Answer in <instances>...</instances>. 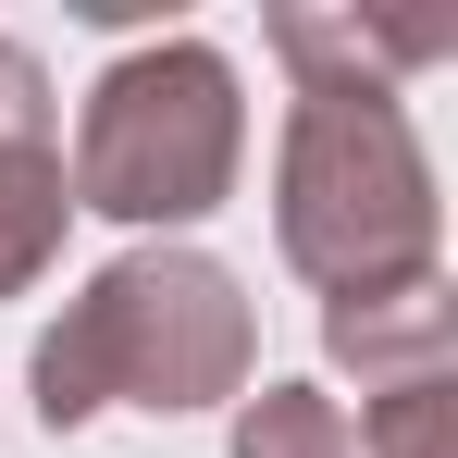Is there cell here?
<instances>
[{
	"label": "cell",
	"mask_w": 458,
	"mask_h": 458,
	"mask_svg": "<svg viewBox=\"0 0 458 458\" xmlns=\"http://www.w3.org/2000/svg\"><path fill=\"white\" fill-rule=\"evenodd\" d=\"M248 372H260V310L186 235H149V248L99 260L63 298V322L25 347V384H38L50 434H87L99 409H149V421L235 409Z\"/></svg>",
	"instance_id": "obj_1"
},
{
	"label": "cell",
	"mask_w": 458,
	"mask_h": 458,
	"mask_svg": "<svg viewBox=\"0 0 458 458\" xmlns=\"http://www.w3.org/2000/svg\"><path fill=\"white\" fill-rule=\"evenodd\" d=\"M273 248L322 298H384L446 273L434 149L396 87H298L273 137Z\"/></svg>",
	"instance_id": "obj_2"
},
{
	"label": "cell",
	"mask_w": 458,
	"mask_h": 458,
	"mask_svg": "<svg viewBox=\"0 0 458 458\" xmlns=\"http://www.w3.org/2000/svg\"><path fill=\"white\" fill-rule=\"evenodd\" d=\"M235 174H248V87L211 38H137L124 63H99L75 112V161H63L75 211L137 224V248H149V235L211 224Z\"/></svg>",
	"instance_id": "obj_3"
},
{
	"label": "cell",
	"mask_w": 458,
	"mask_h": 458,
	"mask_svg": "<svg viewBox=\"0 0 458 458\" xmlns=\"http://www.w3.org/2000/svg\"><path fill=\"white\" fill-rule=\"evenodd\" d=\"M75 224V186H63V99L50 63L25 38H0V298H25Z\"/></svg>",
	"instance_id": "obj_4"
},
{
	"label": "cell",
	"mask_w": 458,
	"mask_h": 458,
	"mask_svg": "<svg viewBox=\"0 0 458 458\" xmlns=\"http://www.w3.org/2000/svg\"><path fill=\"white\" fill-rule=\"evenodd\" d=\"M322 360H335V372H360V396L458 384V298H446V273L384 285V298H322Z\"/></svg>",
	"instance_id": "obj_5"
},
{
	"label": "cell",
	"mask_w": 458,
	"mask_h": 458,
	"mask_svg": "<svg viewBox=\"0 0 458 458\" xmlns=\"http://www.w3.org/2000/svg\"><path fill=\"white\" fill-rule=\"evenodd\" d=\"M260 38H273V63H285L298 87H396V75H421V63L446 50V13L384 25V13H360V0H285Z\"/></svg>",
	"instance_id": "obj_6"
},
{
	"label": "cell",
	"mask_w": 458,
	"mask_h": 458,
	"mask_svg": "<svg viewBox=\"0 0 458 458\" xmlns=\"http://www.w3.org/2000/svg\"><path fill=\"white\" fill-rule=\"evenodd\" d=\"M235 458H360L347 396H322V384H260V396H235Z\"/></svg>",
	"instance_id": "obj_7"
},
{
	"label": "cell",
	"mask_w": 458,
	"mask_h": 458,
	"mask_svg": "<svg viewBox=\"0 0 458 458\" xmlns=\"http://www.w3.org/2000/svg\"><path fill=\"white\" fill-rule=\"evenodd\" d=\"M347 434H360V458H458V384H396Z\"/></svg>",
	"instance_id": "obj_8"
}]
</instances>
